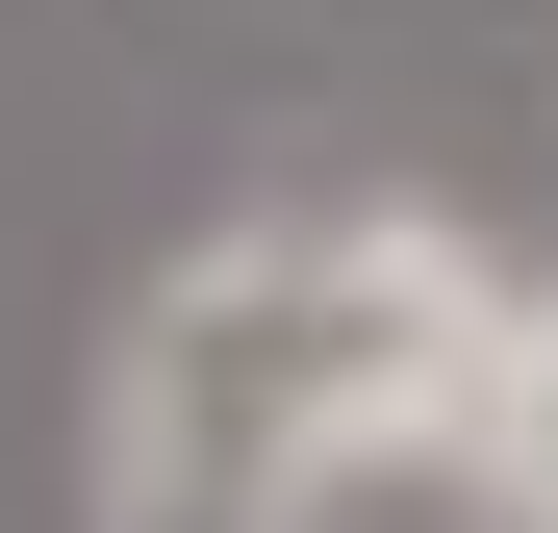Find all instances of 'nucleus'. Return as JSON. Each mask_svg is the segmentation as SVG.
<instances>
[{
    "instance_id": "f03ea898",
    "label": "nucleus",
    "mask_w": 558,
    "mask_h": 533,
    "mask_svg": "<svg viewBox=\"0 0 558 533\" xmlns=\"http://www.w3.org/2000/svg\"><path fill=\"white\" fill-rule=\"evenodd\" d=\"M457 508H483V533H558V254H533V305H508V381H483Z\"/></svg>"
},
{
    "instance_id": "f257e3e1",
    "label": "nucleus",
    "mask_w": 558,
    "mask_h": 533,
    "mask_svg": "<svg viewBox=\"0 0 558 533\" xmlns=\"http://www.w3.org/2000/svg\"><path fill=\"white\" fill-rule=\"evenodd\" d=\"M508 305L533 254H483L407 178H279V204L178 229L76 381V533H305L355 483H457Z\"/></svg>"
}]
</instances>
